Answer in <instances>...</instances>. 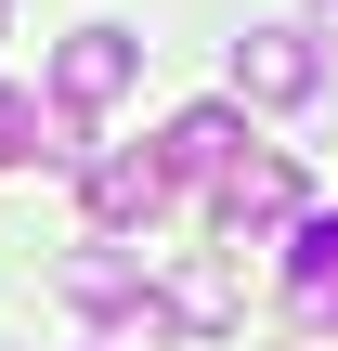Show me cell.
I'll return each instance as SVG.
<instances>
[{
  "mask_svg": "<svg viewBox=\"0 0 338 351\" xmlns=\"http://www.w3.org/2000/svg\"><path fill=\"white\" fill-rule=\"evenodd\" d=\"M326 91V52L300 26H248L234 39V104H313Z\"/></svg>",
  "mask_w": 338,
  "mask_h": 351,
  "instance_id": "3957f363",
  "label": "cell"
},
{
  "mask_svg": "<svg viewBox=\"0 0 338 351\" xmlns=\"http://www.w3.org/2000/svg\"><path fill=\"white\" fill-rule=\"evenodd\" d=\"M156 326H182V339H221V326H234V274H221V261H182V274L156 287Z\"/></svg>",
  "mask_w": 338,
  "mask_h": 351,
  "instance_id": "52a82bcc",
  "label": "cell"
},
{
  "mask_svg": "<svg viewBox=\"0 0 338 351\" xmlns=\"http://www.w3.org/2000/svg\"><path fill=\"white\" fill-rule=\"evenodd\" d=\"M287 351H326V339H287Z\"/></svg>",
  "mask_w": 338,
  "mask_h": 351,
  "instance_id": "8fae6325",
  "label": "cell"
},
{
  "mask_svg": "<svg viewBox=\"0 0 338 351\" xmlns=\"http://www.w3.org/2000/svg\"><path fill=\"white\" fill-rule=\"evenodd\" d=\"M52 287H65L78 313H104V326H156V287H143V261H117V247H78Z\"/></svg>",
  "mask_w": 338,
  "mask_h": 351,
  "instance_id": "8992f818",
  "label": "cell"
},
{
  "mask_svg": "<svg viewBox=\"0 0 338 351\" xmlns=\"http://www.w3.org/2000/svg\"><path fill=\"white\" fill-rule=\"evenodd\" d=\"M78 195H91L104 234H143V221L169 208V169H156V156H78Z\"/></svg>",
  "mask_w": 338,
  "mask_h": 351,
  "instance_id": "5b68a950",
  "label": "cell"
},
{
  "mask_svg": "<svg viewBox=\"0 0 338 351\" xmlns=\"http://www.w3.org/2000/svg\"><path fill=\"white\" fill-rule=\"evenodd\" d=\"M130 78H143V39H130V26H78V39H52V104H65L52 156H91V117H104Z\"/></svg>",
  "mask_w": 338,
  "mask_h": 351,
  "instance_id": "6da1fadb",
  "label": "cell"
},
{
  "mask_svg": "<svg viewBox=\"0 0 338 351\" xmlns=\"http://www.w3.org/2000/svg\"><path fill=\"white\" fill-rule=\"evenodd\" d=\"M208 208H221V247H274L313 221V182H300V156H234L208 182Z\"/></svg>",
  "mask_w": 338,
  "mask_h": 351,
  "instance_id": "7a4b0ae2",
  "label": "cell"
},
{
  "mask_svg": "<svg viewBox=\"0 0 338 351\" xmlns=\"http://www.w3.org/2000/svg\"><path fill=\"white\" fill-rule=\"evenodd\" d=\"M234 156H248V104H182V117L156 130V169H169V182H221Z\"/></svg>",
  "mask_w": 338,
  "mask_h": 351,
  "instance_id": "277c9868",
  "label": "cell"
},
{
  "mask_svg": "<svg viewBox=\"0 0 338 351\" xmlns=\"http://www.w3.org/2000/svg\"><path fill=\"white\" fill-rule=\"evenodd\" d=\"M26 156H52V143H39V104L0 91V169H26Z\"/></svg>",
  "mask_w": 338,
  "mask_h": 351,
  "instance_id": "9c48e42d",
  "label": "cell"
},
{
  "mask_svg": "<svg viewBox=\"0 0 338 351\" xmlns=\"http://www.w3.org/2000/svg\"><path fill=\"white\" fill-rule=\"evenodd\" d=\"M91 351H117V339H91Z\"/></svg>",
  "mask_w": 338,
  "mask_h": 351,
  "instance_id": "7c38bea8",
  "label": "cell"
},
{
  "mask_svg": "<svg viewBox=\"0 0 338 351\" xmlns=\"http://www.w3.org/2000/svg\"><path fill=\"white\" fill-rule=\"evenodd\" d=\"M287 287H300L313 326H338V208H313V221L287 234Z\"/></svg>",
  "mask_w": 338,
  "mask_h": 351,
  "instance_id": "ba28073f",
  "label": "cell"
},
{
  "mask_svg": "<svg viewBox=\"0 0 338 351\" xmlns=\"http://www.w3.org/2000/svg\"><path fill=\"white\" fill-rule=\"evenodd\" d=\"M300 39H313V52H326V39H338V0H313V13H300Z\"/></svg>",
  "mask_w": 338,
  "mask_h": 351,
  "instance_id": "30bf717a",
  "label": "cell"
}]
</instances>
